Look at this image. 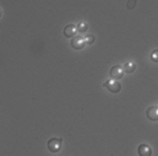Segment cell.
<instances>
[{
    "mask_svg": "<svg viewBox=\"0 0 158 156\" xmlns=\"http://www.w3.org/2000/svg\"><path fill=\"white\" fill-rule=\"evenodd\" d=\"M62 142H63V140L61 138H52V139H50L48 141V142H47L48 150L53 154L58 153L61 150Z\"/></svg>",
    "mask_w": 158,
    "mask_h": 156,
    "instance_id": "obj_1",
    "label": "cell"
},
{
    "mask_svg": "<svg viewBox=\"0 0 158 156\" xmlns=\"http://www.w3.org/2000/svg\"><path fill=\"white\" fill-rule=\"evenodd\" d=\"M103 86L106 87L109 92L113 93H118L121 90V84L117 80H114V79H109L103 84Z\"/></svg>",
    "mask_w": 158,
    "mask_h": 156,
    "instance_id": "obj_2",
    "label": "cell"
},
{
    "mask_svg": "<svg viewBox=\"0 0 158 156\" xmlns=\"http://www.w3.org/2000/svg\"><path fill=\"white\" fill-rule=\"evenodd\" d=\"M124 68L120 65H116L110 69V76L114 80H120L124 76Z\"/></svg>",
    "mask_w": 158,
    "mask_h": 156,
    "instance_id": "obj_3",
    "label": "cell"
},
{
    "mask_svg": "<svg viewBox=\"0 0 158 156\" xmlns=\"http://www.w3.org/2000/svg\"><path fill=\"white\" fill-rule=\"evenodd\" d=\"M70 44H71V46H72L74 49H76V50H81V49H82V48L85 46L86 42H85V39H84L82 36L77 35V36H75V37L72 38V40H71V42H70Z\"/></svg>",
    "mask_w": 158,
    "mask_h": 156,
    "instance_id": "obj_4",
    "label": "cell"
},
{
    "mask_svg": "<svg viewBox=\"0 0 158 156\" xmlns=\"http://www.w3.org/2000/svg\"><path fill=\"white\" fill-rule=\"evenodd\" d=\"M77 31H78V29L74 24H69L65 27L63 32L67 38H72V37H75Z\"/></svg>",
    "mask_w": 158,
    "mask_h": 156,
    "instance_id": "obj_5",
    "label": "cell"
},
{
    "mask_svg": "<svg viewBox=\"0 0 158 156\" xmlns=\"http://www.w3.org/2000/svg\"><path fill=\"white\" fill-rule=\"evenodd\" d=\"M146 116L152 121H158V106H150L146 111Z\"/></svg>",
    "mask_w": 158,
    "mask_h": 156,
    "instance_id": "obj_6",
    "label": "cell"
},
{
    "mask_svg": "<svg viewBox=\"0 0 158 156\" xmlns=\"http://www.w3.org/2000/svg\"><path fill=\"white\" fill-rule=\"evenodd\" d=\"M138 154L140 156H152V149L147 144H141L138 147Z\"/></svg>",
    "mask_w": 158,
    "mask_h": 156,
    "instance_id": "obj_7",
    "label": "cell"
},
{
    "mask_svg": "<svg viewBox=\"0 0 158 156\" xmlns=\"http://www.w3.org/2000/svg\"><path fill=\"white\" fill-rule=\"evenodd\" d=\"M123 68H124V71H125L126 73L131 74V73H133V72L135 71L136 65H135L133 62H128V63H126V64L124 65Z\"/></svg>",
    "mask_w": 158,
    "mask_h": 156,
    "instance_id": "obj_8",
    "label": "cell"
},
{
    "mask_svg": "<svg viewBox=\"0 0 158 156\" xmlns=\"http://www.w3.org/2000/svg\"><path fill=\"white\" fill-rule=\"evenodd\" d=\"M77 29L80 32H85L88 30V24L85 21H81V22H79Z\"/></svg>",
    "mask_w": 158,
    "mask_h": 156,
    "instance_id": "obj_9",
    "label": "cell"
},
{
    "mask_svg": "<svg viewBox=\"0 0 158 156\" xmlns=\"http://www.w3.org/2000/svg\"><path fill=\"white\" fill-rule=\"evenodd\" d=\"M84 39H85L86 43H88V44H93L94 43V40H95V38L93 34H87L84 37Z\"/></svg>",
    "mask_w": 158,
    "mask_h": 156,
    "instance_id": "obj_10",
    "label": "cell"
},
{
    "mask_svg": "<svg viewBox=\"0 0 158 156\" xmlns=\"http://www.w3.org/2000/svg\"><path fill=\"white\" fill-rule=\"evenodd\" d=\"M136 5H137V0H129L127 2V7L130 10L133 9L136 6Z\"/></svg>",
    "mask_w": 158,
    "mask_h": 156,
    "instance_id": "obj_11",
    "label": "cell"
},
{
    "mask_svg": "<svg viewBox=\"0 0 158 156\" xmlns=\"http://www.w3.org/2000/svg\"><path fill=\"white\" fill-rule=\"evenodd\" d=\"M151 59L152 61H154L155 63H158V49L154 50L151 53Z\"/></svg>",
    "mask_w": 158,
    "mask_h": 156,
    "instance_id": "obj_12",
    "label": "cell"
}]
</instances>
